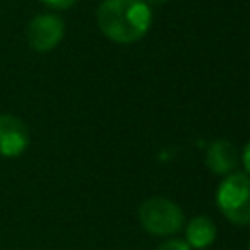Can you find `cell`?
Wrapping results in <instances>:
<instances>
[{"mask_svg": "<svg viewBox=\"0 0 250 250\" xmlns=\"http://www.w3.org/2000/svg\"><path fill=\"white\" fill-rule=\"evenodd\" d=\"M100 31L113 43L129 45L143 39L150 27V6L143 0H104L96 14Z\"/></svg>", "mask_w": 250, "mask_h": 250, "instance_id": "obj_1", "label": "cell"}, {"mask_svg": "<svg viewBox=\"0 0 250 250\" xmlns=\"http://www.w3.org/2000/svg\"><path fill=\"white\" fill-rule=\"evenodd\" d=\"M217 207L234 225H250V176L242 172L229 174L217 188Z\"/></svg>", "mask_w": 250, "mask_h": 250, "instance_id": "obj_2", "label": "cell"}, {"mask_svg": "<svg viewBox=\"0 0 250 250\" xmlns=\"http://www.w3.org/2000/svg\"><path fill=\"white\" fill-rule=\"evenodd\" d=\"M139 223L154 236H168L184 227V213L168 197H148L139 207Z\"/></svg>", "mask_w": 250, "mask_h": 250, "instance_id": "obj_3", "label": "cell"}, {"mask_svg": "<svg viewBox=\"0 0 250 250\" xmlns=\"http://www.w3.org/2000/svg\"><path fill=\"white\" fill-rule=\"evenodd\" d=\"M64 37V21L57 14H37L25 27L27 45L37 53L53 51Z\"/></svg>", "mask_w": 250, "mask_h": 250, "instance_id": "obj_4", "label": "cell"}, {"mask_svg": "<svg viewBox=\"0 0 250 250\" xmlns=\"http://www.w3.org/2000/svg\"><path fill=\"white\" fill-rule=\"evenodd\" d=\"M29 146V131L25 123L10 113H0V156L18 158Z\"/></svg>", "mask_w": 250, "mask_h": 250, "instance_id": "obj_5", "label": "cell"}, {"mask_svg": "<svg viewBox=\"0 0 250 250\" xmlns=\"http://www.w3.org/2000/svg\"><path fill=\"white\" fill-rule=\"evenodd\" d=\"M205 164L217 176H229V174H232L234 168H236V164H238L236 146L230 141H227V139L213 141L211 146L207 148Z\"/></svg>", "mask_w": 250, "mask_h": 250, "instance_id": "obj_6", "label": "cell"}, {"mask_svg": "<svg viewBox=\"0 0 250 250\" xmlns=\"http://www.w3.org/2000/svg\"><path fill=\"white\" fill-rule=\"evenodd\" d=\"M217 227L209 217L197 215L186 227V242L189 248H207L215 242Z\"/></svg>", "mask_w": 250, "mask_h": 250, "instance_id": "obj_7", "label": "cell"}, {"mask_svg": "<svg viewBox=\"0 0 250 250\" xmlns=\"http://www.w3.org/2000/svg\"><path fill=\"white\" fill-rule=\"evenodd\" d=\"M156 250H191L189 244L186 240H180V238H170L166 242H162Z\"/></svg>", "mask_w": 250, "mask_h": 250, "instance_id": "obj_8", "label": "cell"}, {"mask_svg": "<svg viewBox=\"0 0 250 250\" xmlns=\"http://www.w3.org/2000/svg\"><path fill=\"white\" fill-rule=\"evenodd\" d=\"M45 6H49V8H55V10H66V8H70L76 0H41Z\"/></svg>", "mask_w": 250, "mask_h": 250, "instance_id": "obj_9", "label": "cell"}, {"mask_svg": "<svg viewBox=\"0 0 250 250\" xmlns=\"http://www.w3.org/2000/svg\"><path fill=\"white\" fill-rule=\"evenodd\" d=\"M242 162H244L246 172L250 174V143H246V146H244V150H242Z\"/></svg>", "mask_w": 250, "mask_h": 250, "instance_id": "obj_10", "label": "cell"}, {"mask_svg": "<svg viewBox=\"0 0 250 250\" xmlns=\"http://www.w3.org/2000/svg\"><path fill=\"white\" fill-rule=\"evenodd\" d=\"M146 6H162V4H166L168 0H143Z\"/></svg>", "mask_w": 250, "mask_h": 250, "instance_id": "obj_11", "label": "cell"}, {"mask_svg": "<svg viewBox=\"0 0 250 250\" xmlns=\"http://www.w3.org/2000/svg\"><path fill=\"white\" fill-rule=\"evenodd\" d=\"M248 250H250V246H248Z\"/></svg>", "mask_w": 250, "mask_h": 250, "instance_id": "obj_12", "label": "cell"}]
</instances>
